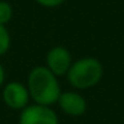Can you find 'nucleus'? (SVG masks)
Masks as SVG:
<instances>
[{
  "instance_id": "6",
  "label": "nucleus",
  "mask_w": 124,
  "mask_h": 124,
  "mask_svg": "<svg viewBox=\"0 0 124 124\" xmlns=\"http://www.w3.org/2000/svg\"><path fill=\"white\" fill-rule=\"evenodd\" d=\"M62 112L71 117L83 116L87 111V100L78 91H65L62 92L56 103Z\"/></svg>"
},
{
  "instance_id": "4",
  "label": "nucleus",
  "mask_w": 124,
  "mask_h": 124,
  "mask_svg": "<svg viewBox=\"0 0 124 124\" xmlns=\"http://www.w3.org/2000/svg\"><path fill=\"white\" fill-rule=\"evenodd\" d=\"M1 97L4 104L14 111L24 109L31 101L27 85L16 80L4 84L1 89Z\"/></svg>"
},
{
  "instance_id": "7",
  "label": "nucleus",
  "mask_w": 124,
  "mask_h": 124,
  "mask_svg": "<svg viewBox=\"0 0 124 124\" xmlns=\"http://www.w3.org/2000/svg\"><path fill=\"white\" fill-rule=\"evenodd\" d=\"M12 16H14L12 6L8 1H6V0H0V24L7 25L11 22Z\"/></svg>"
},
{
  "instance_id": "8",
  "label": "nucleus",
  "mask_w": 124,
  "mask_h": 124,
  "mask_svg": "<svg viewBox=\"0 0 124 124\" xmlns=\"http://www.w3.org/2000/svg\"><path fill=\"white\" fill-rule=\"evenodd\" d=\"M9 48H11V35L6 25L0 24V57L4 56Z\"/></svg>"
},
{
  "instance_id": "3",
  "label": "nucleus",
  "mask_w": 124,
  "mask_h": 124,
  "mask_svg": "<svg viewBox=\"0 0 124 124\" xmlns=\"http://www.w3.org/2000/svg\"><path fill=\"white\" fill-rule=\"evenodd\" d=\"M19 124H59V116L52 107L32 103L20 111Z\"/></svg>"
},
{
  "instance_id": "5",
  "label": "nucleus",
  "mask_w": 124,
  "mask_h": 124,
  "mask_svg": "<svg viewBox=\"0 0 124 124\" xmlns=\"http://www.w3.org/2000/svg\"><path fill=\"white\" fill-rule=\"evenodd\" d=\"M72 63L73 60L71 52L62 46L51 48L46 56V67L57 78L67 75Z\"/></svg>"
},
{
  "instance_id": "1",
  "label": "nucleus",
  "mask_w": 124,
  "mask_h": 124,
  "mask_svg": "<svg viewBox=\"0 0 124 124\" xmlns=\"http://www.w3.org/2000/svg\"><path fill=\"white\" fill-rule=\"evenodd\" d=\"M25 85L32 103L47 107L56 104L63 92L57 76H55L46 65L33 67L28 73Z\"/></svg>"
},
{
  "instance_id": "2",
  "label": "nucleus",
  "mask_w": 124,
  "mask_h": 124,
  "mask_svg": "<svg viewBox=\"0 0 124 124\" xmlns=\"http://www.w3.org/2000/svg\"><path fill=\"white\" fill-rule=\"evenodd\" d=\"M104 73L103 64L96 57H81L72 63L67 72V80L75 89H89L100 83Z\"/></svg>"
},
{
  "instance_id": "10",
  "label": "nucleus",
  "mask_w": 124,
  "mask_h": 124,
  "mask_svg": "<svg viewBox=\"0 0 124 124\" xmlns=\"http://www.w3.org/2000/svg\"><path fill=\"white\" fill-rule=\"evenodd\" d=\"M4 84H6V70H4L3 64L0 63V88H3Z\"/></svg>"
},
{
  "instance_id": "9",
  "label": "nucleus",
  "mask_w": 124,
  "mask_h": 124,
  "mask_svg": "<svg viewBox=\"0 0 124 124\" xmlns=\"http://www.w3.org/2000/svg\"><path fill=\"white\" fill-rule=\"evenodd\" d=\"M35 1L40 4L41 7H46V8H55V7L62 6L65 0H35Z\"/></svg>"
}]
</instances>
